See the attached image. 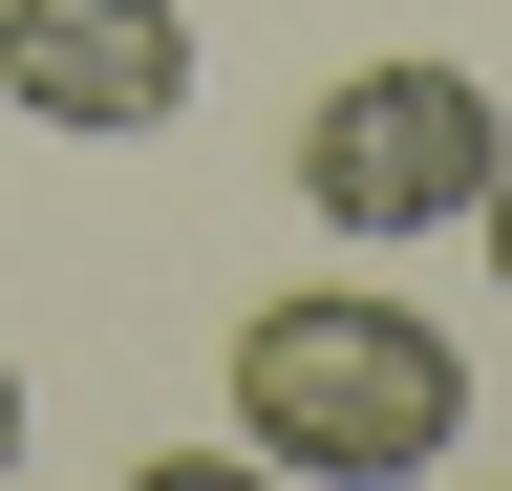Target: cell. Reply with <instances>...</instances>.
Here are the masks:
<instances>
[{"label":"cell","instance_id":"cell-1","mask_svg":"<svg viewBox=\"0 0 512 491\" xmlns=\"http://www.w3.org/2000/svg\"><path fill=\"white\" fill-rule=\"evenodd\" d=\"M235 449L320 470V491H406V470L470 449V363H448V321H406V299H363V278L256 299L235 321Z\"/></svg>","mask_w":512,"mask_h":491},{"label":"cell","instance_id":"cell-2","mask_svg":"<svg viewBox=\"0 0 512 491\" xmlns=\"http://www.w3.org/2000/svg\"><path fill=\"white\" fill-rule=\"evenodd\" d=\"M491 86L470 65H342L299 107V193H320V235H470V193H491Z\"/></svg>","mask_w":512,"mask_h":491},{"label":"cell","instance_id":"cell-3","mask_svg":"<svg viewBox=\"0 0 512 491\" xmlns=\"http://www.w3.org/2000/svg\"><path fill=\"white\" fill-rule=\"evenodd\" d=\"M0 107L128 150V129L192 107V22H171V0H0Z\"/></svg>","mask_w":512,"mask_h":491},{"label":"cell","instance_id":"cell-4","mask_svg":"<svg viewBox=\"0 0 512 491\" xmlns=\"http://www.w3.org/2000/svg\"><path fill=\"white\" fill-rule=\"evenodd\" d=\"M470 235H491V278H512V150H491V193H470Z\"/></svg>","mask_w":512,"mask_h":491},{"label":"cell","instance_id":"cell-5","mask_svg":"<svg viewBox=\"0 0 512 491\" xmlns=\"http://www.w3.org/2000/svg\"><path fill=\"white\" fill-rule=\"evenodd\" d=\"M0 470H22V363H0Z\"/></svg>","mask_w":512,"mask_h":491}]
</instances>
